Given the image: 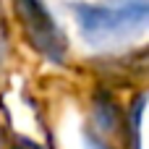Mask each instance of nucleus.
<instances>
[{
	"label": "nucleus",
	"instance_id": "nucleus-1",
	"mask_svg": "<svg viewBox=\"0 0 149 149\" xmlns=\"http://www.w3.org/2000/svg\"><path fill=\"white\" fill-rule=\"evenodd\" d=\"M73 16L86 42L107 47V45H120L147 29L149 3L147 0L73 3Z\"/></svg>",
	"mask_w": 149,
	"mask_h": 149
},
{
	"label": "nucleus",
	"instance_id": "nucleus-2",
	"mask_svg": "<svg viewBox=\"0 0 149 149\" xmlns=\"http://www.w3.org/2000/svg\"><path fill=\"white\" fill-rule=\"evenodd\" d=\"M16 5H18V13H21V21L26 26L31 45L52 63H63L65 39H63L58 24L52 21V16L47 13V8L39 0H16Z\"/></svg>",
	"mask_w": 149,
	"mask_h": 149
},
{
	"label": "nucleus",
	"instance_id": "nucleus-3",
	"mask_svg": "<svg viewBox=\"0 0 149 149\" xmlns=\"http://www.w3.org/2000/svg\"><path fill=\"white\" fill-rule=\"evenodd\" d=\"M16 149H34V147H29V144H24V147H16Z\"/></svg>",
	"mask_w": 149,
	"mask_h": 149
}]
</instances>
